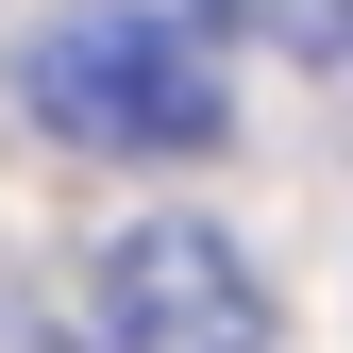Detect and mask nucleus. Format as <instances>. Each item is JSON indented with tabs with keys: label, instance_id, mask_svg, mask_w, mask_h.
I'll use <instances>...</instances> for the list:
<instances>
[{
	"label": "nucleus",
	"instance_id": "obj_3",
	"mask_svg": "<svg viewBox=\"0 0 353 353\" xmlns=\"http://www.w3.org/2000/svg\"><path fill=\"white\" fill-rule=\"evenodd\" d=\"M202 34H252V51H303V68H336L353 51V0H185Z\"/></svg>",
	"mask_w": 353,
	"mask_h": 353
},
{
	"label": "nucleus",
	"instance_id": "obj_2",
	"mask_svg": "<svg viewBox=\"0 0 353 353\" xmlns=\"http://www.w3.org/2000/svg\"><path fill=\"white\" fill-rule=\"evenodd\" d=\"M101 320H118V353H270V286L202 219H135L101 252Z\"/></svg>",
	"mask_w": 353,
	"mask_h": 353
},
{
	"label": "nucleus",
	"instance_id": "obj_1",
	"mask_svg": "<svg viewBox=\"0 0 353 353\" xmlns=\"http://www.w3.org/2000/svg\"><path fill=\"white\" fill-rule=\"evenodd\" d=\"M17 101L51 118L68 152H118V168H152V152L185 168V152L236 135V84H219L202 17H152V0H84V17H51L34 68H17Z\"/></svg>",
	"mask_w": 353,
	"mask_h": 353
}]
</instances>
